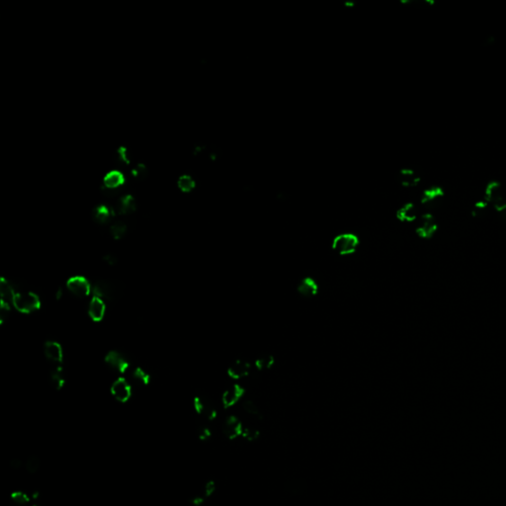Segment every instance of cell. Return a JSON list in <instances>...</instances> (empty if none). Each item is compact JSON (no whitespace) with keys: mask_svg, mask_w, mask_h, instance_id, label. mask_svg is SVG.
I'll use <instances>...</instances> for the list:
<instances>
[{"mask_svg":"<svg viewBox=\"0 0 506 506\" xmlns=\"http://www.w3.org/2000/svg\"><path fill=\"white\" fill-rule=\"evenodd\" d=\"M435 230H436V224H435V221L433 220V218L430 215H426V216L422 217V219L418 225V228H417V232L421 236L427 237V236H430L432 233H434Z\"/></svg>","mask_w":506,"mask_h":506,"instance_id":"obj_19","label":"cell"},{"mask_svg":"<svg viewBox=\"0 0 506 506\" xmlns=\"http://www.w3.org/2000/svg\"><path fill=\"white\" fill-rule=\"evenodd\" d=\"M417 208L414 204H407L398 212V218L403 222H413L417 218Z\"/></svg>","mask_w":506,"mask_h":506,"instance_id":"obj_21","label":"cell"},{"mask_svg":"<svg viewBox=\"0 0 506 506\" xmlns=\"http://www.w3.org/2000/svg\"><path fill=\"white\" fill-rule=\"evenodd\" d=\"M103 260H104V262H106L108 265H114V264H116V262H117V259H116V257H115L113 254H107V255H105V256L103 257Z\"/></svg>","mask_w":506,"mask_h":506,"instance_id":"obj_35","label":"cell"},{"mask_svg":"<svg viewBox=\"0 0 506 506\" xmlns=\"http://www.w3.org/2000/svg\"><path fill=\"white\" fill-rule=\"evenodd\" d=\"M50 382L55 390H61L63 388L65 380L63 376V369L61 366H56L51 370Z\"/></svg>","mask_w":506,"mask_h":506,"instance_id":"obj_23","label":"cell"},{"mask_svg":"<svg viewBox=\"0 0 506 506\" xmlns=\"http://www.w3.org/2000/svg\"><path fill=\"white\" fill-rule=\"evenodd\" d=\"M198 437L201 439V440H207L208 438H210L211 436V431L210 429L205 426V425H200L198 426Z\"/></svg>","mask_w":506,"mask_h":506,"instance_id":"obj_32","label":"cell"},{"mask_svg":"<svg viewBox=\"0 0 506 506\" xmlns=\"http://www.w3.org/2000/svg\"><path fill=\"white\" fill-rule=\"evenodd\" d=\"M250 364L246 360H235L228 370L230 377L233 379H241L246 377L250 372Z\"/></svg>","mask_w":506,"mask_h":506,"instance_id":"obj_15","label":"cell"},{"mask_svg":"<svg viewBox=\"0 0 506 506\" xmlns=\"http://www.w3.org/2000/svg\"><path fill=\"white\" fill-rule=\"evenodd\" d=\"M10 501L13 506H26L29 504L30 499L23 492H14L10 495Z\"/></svg>","mask_w":506,"mask_h":506,"instance_id":"obj_25","label":"cell"},{"mask_svg":"<svg viewBox=\"0 0 506 506\" xmlns=\"http://www.w3.org/2000/svg\"><path fill=\"white\" fill-rule=\"evenodd\" d=\"M117 218L114 208L109 204H98L91 209V219L98 226L110 225Z\"/></svg>","mask_w":506,"mask_h":506,"instance_id":"obj_5","label":"cell"},{"mask_svg":"<svg viewBox=\"0 0 506 506\" xmlns=\"http://www.w3.org/2000/svg\"><path fill=\"white\" fill-rule=\"evenodd\" d=\"M16 310L22 314H30L40 309L41 301L39 297L32 292L16 293L13 303Z\"/></svg>","mask_w":506,"mask_h":506,"instance_id":"obj_2","label":"cell"},{"mask_svg":"<svg viewBox=\"0 0 506 506\" xmlns=\"http://www.w3.org/2000/svg\"><path fill=\"white\" fill-rule=\"evenodd\" d=\"M36 506V505H35V506Z\"/></svg>","mask_w":506,"mask_h":506,"instance_id":"obj_39","label":"cell"},{"mask_svg":"<svg viewBox=\"0 0 506 506\" xmlns=\"http://www.w3.org/2000/svg\"><path fill=\"white\" fill-rule=\"evenodd\" d=\"M194 408L198 414L208 420H213L217 416V411L213 403L206 397H196L194 400Z\"/></svg>","mask_w":506,"mask_h":506,"instance_id":"obj_8","label":"cell"},{"mask_svg":"<svg viewBox=\"0 0 506 506\" xmlns=\"http://www.w3.org/2000/svg\"><path fill=\"white\" fill-rule=\"evenodd\" d=\"M9 466L12 470H19L22 466H23V462L19 459H12L10 462H9Z\"/></svg>","mask_w":506,"mask_h":506,"instance_id":"obj_34","label":"cell"},{"mask_svg":"<svg viewBox=\"0 0 506 506\" xmlns=\"http://www.w3.org/2000/svg\"><path fill=\"white\" fill-rule=\"evenodd\" d=\"M114 208L117 218H128L135 215L138 210V203L137 198L129 192L122 193L111 205Z\"/></svg>","mask_w":506,"mask_h":506,"instance_id":"obj_1","label":"cell"},{"mask_svg":"<svg viewBox=\"0 0 506 506\" xmlns=\"http://www.w3.org/2000/svg\"><path fill=\"white\" fill-rule=\"evenodd\" d=\"M106 312V306L103 300L97 297H93L90 301L88 314L93 322H101L104 319Z\"/></svg>","mask_w":506,"mask_h":506,"instance_id":"obj_14","label":"cell"},{"mask_svg":"<svg viewBox=\"0 0 506 506\" xmlns=\"http://www.w3.org/2000/svg\"><path fill=\"white\" fill-rule=\"evenodd\" d=\"M443 196V191L438 188V187H432L430 189H427L424 194H423V198H422V202L423 203H430L440 197Z\"/></svg>","mask_w":506,"mask_h":506,"instance_id":"obj_26","label":"cell"},{"mask_svg":"<svg viewBox=\"0 0 506 506\" xmlns=\"http://www.w3.org/2000/svg\"><path fill=\"white\" fill-rule=\"evenodd\" d=\"M63 295V292L61 289H58L57 292L55 293V296H56V299H60V297Z\"/></svg>","mask_w":506,"mask_h":506,"instance_id":"obj_36","label":"cell"},{"mask_svg":"<svg viewBox=\"0 0 506 506\" xmlns=\"http://www.w3.org/2000/svg\"><path fill=\"white\" fill-rule=\"evenodd\" d=\"M15 295H16V292H15L13 286L8 281H6L4 278H2L0 281L1 301L5 302L7 304L13 303Z\"/></svg>","mask_w":506,"mask_h":506,"instance_id":"obj_22","label":"cell"},{"mask_svg":"<svg viewBox=\"0 0 506 506\" xmlns=\"http://www.w3.org/2000/svg\"><path fill=\"white\" fill-rule=\"evenodd\" d=\"M128 178L120 169H111L107 171L102 178V186L108 191L118 192L125 188Z\"/></svg>","mask_w":506,"mask_h":506,"instance_id":"obj_4","label":"cell"},{"mask_svg":"<svg viewBox=\"0 0 506 506\" xmlns=\"http://www.w3.org/2000/svg\"><path fill=\"white\" fill-rule=\"evenodd\" d=\"M176 187L178 191L184 195H189L195 192L198 187L196 179L190 174H182L177 178Z\"/></svg>","mask_w":506,"mask_h":506,"instance_id":"obj_13","label":"cell"},{"mask_svg":"<svg viewBox=\"0 0 506 506\" xmlns=\"http://www.w3.org/2000/svg\"><path fill=\"white\" fill-rule=\"evenodd\" d=\"M9 312H10L9 304L1 301V306H0V322H3L8 318Z\"/></svg>","mask_w":506,"mask_h":506,"instance_id":"obj_31","label":"cell"},{"mask_svg":"<svg viewBox=\"0 0 506 506\" xmlns=\"http://www.w3.org/2000/svg\"><path fill=\"white\" fill-rule=\"evenodd\" d=\"M318 284L312 278H306L300 282L298 285V292L300 295L306 298L314 297L318 293Z\"/></svg>","mask_w":506,"mask_h":506,"instance_id":"obj_18","label":"cell"},{"mask_svg":"<svg viewBox=\"0 0 506 506\" xmlns=\"http://www.w3.org/2000/svg\"><path fill=\"white\" fill-rule=\"evenodd\" d=\"M44 352L47 359L54 363H61L63 359L62 348L59 343L55 341H47L45 343Z\"/></svg>","mask_w":506,"mask_h":506,"instance_id":"obj_16","label":"cell"},{"mask_svg":"<svg viewBox=\"0 0 506 506\" xmlns=\"http://www.w3.org/2000/svg\"><path fill=\"white\" fill-rule=\"evenodd\" d=\"M67 289L76 297H86L90 294L92 288L88 280L82 276H73L66 282Z\"/></svg>","mask_w":506,"mask_h":506,"instance_id":"obj_7","label":"cell"},{"mask_svg":"<svg viewBox=\"0 0 506 506\" xmlns=\"http://www.w3.org/2000/svg\"><path fill=\"white\" fill-rule=\"evenodd\" d=\"M223 5H224V4H223ZM224 18H225V11H224ZM225 24H226V23H225ZM225 30H226V32H227V29H226V26H225Z\"/></svg>","mask_w":506,"mask_h":506,"instance_id":"obj_38","label":"cell"},{"mask_svg":"<svg viewBox=\"0 0 506 506\" xmlns=\"http://www.w3.org/2000/svg\"><path fill=\"white\" fill-rule=\"evenodd\" d=\"M105 362L113 370L121 374L126 373L127 370L130 368V363L128 359L118 351H110L105 357Z\"/></svg>","mask_w":506,"mask_h":506,"instance_id":"obj_10","label":"cell"},{"mask_svg":"<svg viewBox=\"0 0 506 506\" xmlns=\"http://www.w3.org/2000/svg\"><path fill=\"white\" fill-rule=\"evenodd\" d=\"M223 11H224V6H223ZM224 24H225V18H224ZM225 32H226V30H225ZM225 35H226V33H225ZM226 46H227V47H228V45H227V44H226Z\"/></svg>","mask_w":506,"mask_h":506,"instance_id":"obj_37","label":"cell"},{"mask_svg":"<svg viewBox=\"0 0 506 506\" xmlns=\"http://www.w3.org/2000/svg\"><path fill=\"white\" fill-rule=\"evenodd\" d=\"M247 441H255L259 437V431L254 427H243L242 435Z\"/></svg>","mask_w":506,"mask_h":506,"instance_id":"obj_30","label":"cell"},{"mask_svg":"<svg viewBox=\"0 0 506 506\" xmlns=\"http://www.w3.org/2000/svg\"><path fill=\"white\" fill-rule=\"evenodd\" d=\"M111 394L119 403H127L132 396V389L125 379L119 378L113 383Z\"/></svg>","mask_w":506,"mask_h":506,"instance_id":"obj_9","label":"cell"},{"mask_svg":"<svg viewBox=\"0 0 506 506\" xmlns=\"http://www.w3.org/2000/svg\"><path fill=\"white\" fill-rule=\"evenodd\" d=\"M133 377H134V379L137 382H138V383H140L141 385H144V386H147L149 384L150 380H151L150 379V375L148 373H146L143 369L139 368V367H138V368H136L134 370Z\"/></svg>","mask_w":506,"mask_h":506,"instance_id":"obj_27","label":"cell"},{"mask_svg":"<svg viewBox=\"0 0 506 506\" xmlns=\"http://www.w3.org/2000/svg\"><path fill=\"white\" fill-rule=\"evenodd\" d=\"M274 363V359L271 355L269 354H263L261 356H259L257 359H256V362H255V365L256 367L259 369V370H265V369H269L271 368V366L273 365Z\"/></svg>","mask_w":506,"mask_h":506,"instance_id":"obj_28","label":"cell"},{"mask_svg":"<svg viewBox=\"0 0 506 506\" xmlns=\"http://www.w3.org/2000/svg\"><path fill=\"white\" fill-rule=\"evenodd\" d=\"M243 395V389L241 386L235 384L230 386L225 391L222 397V402L225 408H230L239 402Z\"/></svg>","mask_w":506,"mask_h":506,"instance_id":"obj_12","label":"cell"},{"mask_svg":"<svg viewBox=\"0 0 506 506\" xmlns=\"http://www.w3.org/2000/svg\"><path fill=\"white\" fill-rule=\"evenodd\" d=\"M109 226L110 234L115 240H120L127 234L128 224L125 218H116Z\"/></svg>","mask_w":506,"mask_h":506,"instance_id":"obj_17","label":"cell"},{"mask_svg":"<svg viewBox=\"0 0 506 506\" xmlns=\"http://www.w3.org/2000/svg\"><path fill=\"white\" fill-rule=\"evenodd\" d=\"M242 409L248 415H250L252 417H256V418L260 417V412H259L257 406L253 402H251V401L244 402L242 405Z\"/></svg>","mask_w":506,"mask_h":506,"instance_id":"obj_29","label":"cell"},{"mask_svg":"<svg viewBox=\"0 0 506 506\" xmlns=\"http://www.w3.org/2000/svg\"><path fill=\"white\" fill-rule=\"evenodd\" d=\"M216 491V483L213 481L208 482L204 487V498H210Z\"/></svg>","mask_w":506,"mask_h":506,"instance_id":"obj_33","label":"cell"},{"mask_svg":"<svg viewBox=\"0 0 506 506\" xmlns=\"http://www.w3.org/2000/svg\"><path fill=\"white\" fill-rule=\"evenodd\" d=\"M92 290L95 297L103 301H114L120 296L119 286L110 281H98L95 283Z\"/></svg>","mask_w":506,"mask_h":506,"instance_id":"obj_6","label":"cell"},{"mask_svg":"<svg viewBox=\"0 0 506 506\" xmlns=\"http://www.w3.org/2000/svg\"><path fill=\"white\" fill-rule=\"evenodd\" d=\"M243 425L235 416H230L226 419L223 425V433L226 437L232 440L242 435Z\"/></svg>","mask_w":506,"mask_h":506,"instance_id":"obj_11","label":"cell"},{"mask_svg":"<svg viewBox=\"0 0 506 506\" xmlns=\"http://www.w3.org/2000/svg\"><path fill=\"white\" fill-rule=\"evenodd\" d=\"M40 466H41V461L39 459V457L35 456V455H31L27 458V460L25 461L24 463V467H25V470L28 474L30 475H34L36 474L39 469H40Z\"/></svg>","mask_w":506,"mask_h":506,"instance_id":"obj_24","label":"cell"},{"mask_svg":"<svg viewBox=\"0 0 506 506\" xmlns=\"http://www.w3.org/2000/svg\"><path fill=\"white\" fill-rule=\"evenodd\" d=\"M399 180L406 187H414L419 182V177L411 169H404L399 174Z\"/></svg>","mask_w":506,"mask_h":506,"instance_id":"obj_20","label":"cell"},{"mask_svg":"<svg viewBox=\"0 0 506 506\" xmlns=\"http://www.w3.org/2000/svg\"><path fill=\"white\" fill-rule=\"evenodd\" d=\"M359 239L358 237L353 233H341L338 234L333 242H332V248L341 255H348L353 253L356 248L358 247Z\"/></svg>","mask_w":506,"mask_h":506,"instance_id":"obj_3","label":"cell"}]
</instances>
